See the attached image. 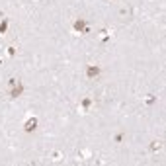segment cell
Listing matches in <instances>:
<instances>
[{
    "label": "cell",
    "instance_id": "2",
    "mask_svg": "<svg viewBox=\"0 0 166 166\" xmlns=\"http://www.w3.org/2000/svg\"><path fill=\"white\" fill-rule=\"evenodd\" d=\"M88 74H90V76H94V74H98V67H96V68H94V67H92V68L88 70Z\"/></svg>",
    "mask_w": 166,
    "mask_h": 166
},
{
    "label": "cell",
    "instance_id": "1",
    "mask_svg": "<svg viewBox=\"0 0 166 166\" xmlns=\"http://www.w3.org/2000/svg\"><path fill=\"white\" fill-rule=\"evenodd\" d=\"M35 125H37V121H35V119H29V121H27V127H26V129H27V131H31V129H35Z\"/></svg>",
    "mask_w": 166,
    "mask_h": 166
}]
</instances>
